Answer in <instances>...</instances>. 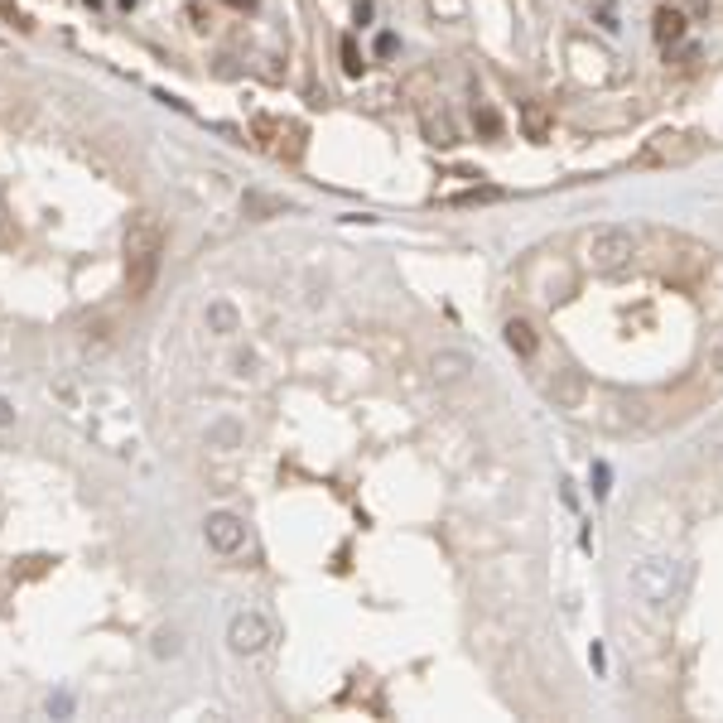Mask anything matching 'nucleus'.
<instances>
[{
  "instance_id": "1a4fd4ad",
  "label": "nucleus",
  "mask_w": 723,
  "mask_h": 723,
  "mask_svg": "<svg viewBox=\"0 0 723 723\" xmlns=\"http://www.w3.org/2000/svg\"><path fill=\"white\" fill-rule=\"evenodd\" d=\"M550 396H555V406H564V410H579V406H584V396H588V382H584V372H574V366H564V372H555V382H550Z\"/></svg>"
},
{
  "instance_id": "423d86ee",
  "label": "nucleus",
  "mask_w": 723,
  "mask_h": 723,
  "mask_svg": "<svg viewBox=\"0 0 723 723\" xmlns=\"http://www.w3.org/2000/svg\"><path fill=\"white\" fill-rule=\"evenodd\" d=\"M203 536H208V545L218 555H236V550H242V540H246V526L232 512H212L208 526H203Z\"/></svg>"
},
{
  "instance_id": "6e6552de",
  "label": "nucleus",
  "mask_w": 723,
  "mask_h": 723,
  "mask_svg": "<svg viewBox=\"0 0 723 723\" xmlns=\"http://www.w3.org/2000/svg\"><path fill=\"white\" fill-rule=\"evenodd\" d=\"M502 333H506V348H512L516 357H526V362H530V357L540 352V328H536V318L516 314V318H506Z\"/></svg>"
},
{
  "instance_id": "a211bd4d",
  "label": "nucleus",
  "mask_w": 723,
  "mask_h": 723,
  "mask_svg": "<svg viewBox=\"0 0 723 723\" xmlns=\"http://www.w3.org/2000/svg\"><path fill=\"white\" fill-rule=\"evenodd\" d=\"M376 53H382V58L396 53V34H382V39H376Z\"/></svg>"
},
{
  "instance_id": "f257e3e1",
  "label": "nucleus",
  "mask_w": 723,
  "mask_h": 723,
  "mask_svg": "<svg viewBox=\"0 0 723 723\" xmlns=\"http://www.w3.org/2000/svg\"><path fill=\"white\" fill-rule=\"evenodd\" d=\"M164 260V222L160 212H136L126 227V290L130 300H145L160 280Z\"/></svg>"
},
{
  "instance_id": "6ab92c4d",
  "label": "nucleus",
  "mask_w": 723,
  "mask_h": 723,
  "mask_svg": "<svg viewBox=\"0 0 723 723\" xmlns=\"http://www.w3.org/2000/svg\"><path fill=\"white\" fill-rule=\"evenodd\" d=\"M5 424H15V406H10V400H0V430H5Z\"/></svg>"
},
{
  "instance_id": "7ed1b4c3",
  "label": "nucleus",
  "mask_w": 723,
  "mask_h": 723,
  "mask_svg": "<svg viewBox=\"0 0 723 723\" xmlns=\"http://www.w3.org/2000/svg\"><path fill=\"white\" fill-rule=\"evenodd\" d=\"M699 150H704V136H694V130H661V136H651L642 145V155L637 164L642 169H666V164H690Z\"/></svg>"
},
{
  "instance_id": "2eb2a0df",
  "label": "nucleus",
  "mask_w": 723,
  "mask_h": 723,
  "mask_svg": "<svg viewBox=\"0 0 723 723\" xmlns=\"http://www.w3.org/2000/svg\"><path fill=\"white\" fill-rule=\"evenodd\" d=\"M342 73L362 78V53H357V44H352V39H342Z\"/></svg>"
},
{
  "instance_id": "f3484780",
  "label": "nucleus",
  "mask_w": 723,
  "mask_h": 723,
  "mask_svg": "<svg viewBox=\"0 0 723 723\" xmlns=\"http://www.w3.org/2000/svg\"><path fill=\"white\" fill-rule=\"evenodd\" d=\"M246 208L251 212H280L284 203H275V198H246Z\"/></svg>"
},
{
  "instance_id": "f03ea898",
  "label": "nucleus",
  "mask_w": 723,
  "mask_h": 723,
  "mask_svg": "<svg viewBox=\"0 0 723 723\" xmlns=\"http://www.w3.org/2000/svg\"><path fill=\"white\" fill-rule=\"evenodd\" d=\"M685 579H690V569H685L680 560H646V564L632 569V594L642 598L646 612H666V608L680 603Z\"/></svg>"
},
{
  "instance_id": "9d476101",
  "label": "nucleus",
  "mask_w": 723,
  "mask_h": 723,
  "mask_svg": "<svg viewBox=\"0 0 723 723\" xmlns=\"http://www.w3.org/2000/svg\"><path fill=\"white\" fill-rule=\"evenodd\" d=\"M685 25H690V20H685L680 10L661 5L656 20H651V34H656V44H680V39H685Z\"/></svg>"
},
{
  "instance_id": "4468645a",
  "label": "nucleus",
  "mask_w": 723,
  "mask_h": 723,
  "mask_svg": "<svg viewBox=\"0 0 723 723\" xmlns=\"http://www.w3.org/2000/svg\"><path fill=\"white\" fill-rule=\"evenodd\" d=\"M704 366H709V372H714V376H719V382H723V328H719V333H714V338H709V352H704Z\"/></svg>"
},
{
  "instance_id": "9b49d317",
  "label": "nucleus",
  "mask_w": 723,
  "mask_h": 723,
  "mask_svg": "<svg viewBox=\"0 0 723 723\" xmlns=\"http://www.w3.org/2000/svg\"><path fill=\"white\" fill-rule=\"evenodd\" d=\"M208 328H212V333H236V309L227 300L208 304Z\"/></svg>"
},
{
  "instance_id": "dca6fc26",
  "label": "nucleus",
  "mask_w": 723,
  "mask_h": 723,
  "mask_svg": "<svg viewBox=\"0 0 723 723\" xmlns=\"http://www.w3.org/2000/svg\"><path fill=\"white\" fill-rule=\"evenodd\" d=\"M478 126H482V136H497V130H502V121H497L492 106H478Z\"/></svg>"
},
{
  "instance_id": "39448f33",
  "label": "nucleus",
  "mask_w": 723,
  "mask_h": 723,
  "mask_svg": "<svg viewBox=\"0 0 723 723\" xmlns=\"http://www.w3.org/2000/svg\"><path fill=\"white\" fill-rule=\"evenodd\" d=\"M270 637H275V627L260 618V612H232L227 646L236 651V656H260V651L270 646Z\"/></svg>"
},
{
  "instance_id": "20e7f679",
  "label": "nucleus",
  "mask_w": 723,
  "mask_h": 723,
  "mask_svg": "<svg viewBox=\"0 0 723 723\" xmlns=\"http://www.w3.org/2000/svg\"><path fill=\"white\" fill-rule=\"evenodd\" d=\"M632 256H637V232L632 227H598L588 236V266H594L598 275H618Z\"/></svg>"
},
{
  "instance_id": "0eeeda50",
  "label": "nucleus",
  "mask_w": 723,
  "mask_h": 723,
  "mask_svg": "<svg viewBox=\"0 0 723 723\" xmlns=\"http://www.w3.org/2000/svg\"><path fill=\"white\" fill-rule=\"evenodd\" d=\"M468 372H472V357H468V352H458V348H444V352H434V357H430V376L440 386L468 382Z\"/></svg>"
},
{
  "instance_id": "f8f14e48",
  "label": "nucleus",
  "mask_w": 723,
  "mask_h": 723,
  "mask_svg": "<svg viewBox=\"0 0 723 723\" xmlns=\"http://www.w3.org/2000/svg\"><path fill=\"white\" fill-rule=\"evenodd\" d=\"M545 126H550V116H545V106L526 102V136H530V140H545Z\"/></svg>"
},
{
  "instance_id": "ddd939ff",
  "label": "nucleus",
  "mask_w": 723,
  "mask_h": 723,
  "mask_svg": "<svg viewBox=\"0 0 723 723\" xmlns=\"http://www.w3.org/2000/svg\"><path fill=\"white\" fill-rule=\"evenodd\" d=\"M184 651V642H179V632L174 627H164V632H155V656L164 661V656H179Z\"/></svg>"
}]
</instances>
